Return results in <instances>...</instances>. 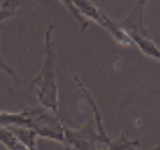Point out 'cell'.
<instances>
[{"instance_id":"6da1fadb","label":"cell","mask_w":160,"mask_h":150,"mask_svg":"<svg viewBox=\"0 0 160 150\" xmlns=\"http://www.w3.org/2000/svg\"><path fill=\"white\" fill-rule=\"evenodd\" d=\"M78 87L81 89L84 99L88 100V104L91 105L94 111V118L89 119L86 124H82L76 129L65 128V145L68 148H76V150H91V148H110L112 140L110 136L107 134L105 128H103V121L100 116V111L94 102L91 92L84 87V84L78 76H74Z\"/></svg>"},{"instance_id":"7a4b0ae2","label":"cell","mask_w":160,"mask_h":150,"mask_svg":"<svg viewBox=\"0 0 160 150\" xmlns=\"http://www.w3.org/2000/svg\"><path fill=\"white\" fill-rule=\"evenodd\" d=\"M53 26H49L45 31V45H44V61L42 68L37 76L29 82L26 90L36 89V97L39 105L52 110L53 113L58 111V84H57V53L52 39Z\"/></svg>"},{"instance_id":"3957f363","label":"cell","mask_w":160,"mask_h":150,"mask_svg":"<svg viewBox=\"0 0 160 150\" xmlns=\"http://www.w3.org/2000/svg\"><path fill=\"white\" fill-rule=\"evenodd\" d=\"M147 2L149 0H139L136 7L131 10V13L120 23V26L131 39L133 45H136L147 57L160 61V49L154 44L152 37H150V34L147 31L146 20H144V10H146Z\"/></svg>"},{"instance_id":"277c9868","label":"cell","mask_w":160,"mask_h":150,"mask_svg":"<svg viewBox=\"0 0 160 150\" xmlns=\"http://www.w3.org/2000/svg\"><path fill=\"white\" fill-rule=\"evenodd\" d=\"M28 115V128H32L39 137H45L55 140V142L65 144V126L62 121L55 116L52 110L39 107H24Z\"/></svg>"},{"instance_id":"5b68a950","label":"cell","mask_w":160,"mask_h":150,"mask_svg":"<svg viewBox=\"0 0 160 150\" xmlns=\"http://www.w3.org/2000/svg\"><path fill=\"white\" fill-rule=\"evenodd\" d=\"M73 3L81 12V15L86 16L91 23L94 21V23H97L100 27H103V29L113 37V41H117L121 45H133V42H131V39L126 36V32L121 29L120 23L113 21L108 15L103 13L100 8L96 5L94 0H73Z\"/></svg>"},{"instance_id":"8992f818","label":"cell","mask_w":160,"mask_h":150,"mask_svg":"<svg viewBox=\"0 0 160 150\" xmlns=\"http://www.w3.org/2000/svg\"><path fill=\"white\" fill-rule=\"evenodd\" d=\"M8 129L15 134V137L20 140V142L29 150H36L37 148V133L32 128H28V126H18V124H12V126H7Z\"/></svg>"},{"instance_id":"52a82bcc","label":"cell","mask_w":160,"mask_h":150,"mask_svg":"<svg viewBox=\"0 0 160 150\" xmlns=\"http://www.w3.org/2000/svg\"><path fill=\"white\" fill-rule=\"evenodd\" d=\"M23 5V0H0V23L13 18Z\"/></svg>"},{"instance_id":"ba28073f","label":"cell","mask_w":160,"mask_h":150,"mask_svg":"<svg viewBox=\"0 0 160 150\" xmlns=\"http://www.w3.org/2000/svg\"><path fill=\"white\" fill-rule=\"evenodd\" d=\"M58 2L65 7V8H67V10H68V13L74 18V20H76L78 21V24H79V31L84 34V32H86V29H88V27L91 26V21L88 20V18L86 16H82L81 15V12L78 10V8L76 7H74V3H73V0H58Z\"/></svg>"},{"instance_id":"9c48e42d","label":"cell","mask_w":160,"mask_h":150,"mask_svg":"<svg viewBox=\"0 0 160 150\" xmlns=\"http://www.w3.org/2000/svg\"><path fill=\"white\" fill-rule=\"evenodd\" d=\"M138 145H139L138 140H129V139L126 137V133H121L118 139L112 140V145H110V148H120V150H134V148H138Z\"/></svg>"},{"instance_id":"30bf717a","label":"cell","mask_w":160,"mask_h":150,"mask_svg":"<svg viewBox=\"0 0 160 150\" xmlns=\"http://www.w3.org/2000/svg\"><path fill=\"white\" fill-rule=\"evenodd\" d=\"M0 31H2V27H0ZM0 71H3L5 74H8L15 82H20V78H18V74L12 70V66L8 65L5 60H3V57H2V52H0Z\"/></svg>"},{"instance_id":"8fae6325","label":"cell","mask_w":160,"mask_h":150,"mask_svg":"<svg viewBox=\"0 0 160 150\" xmlns=\"http://www.w3.org/2000/svg\"><path fill=\"white\" fill-rule=\"evenodd\" d=\"M94 2H96V0H94Z\"/></svg>"}]
</instances>
